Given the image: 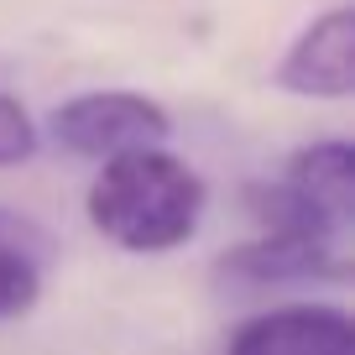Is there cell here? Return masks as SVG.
<instances>
[{"instance_id": "1", "label": "cell", "mask_w": 355, "mask_h": 355, "mask_svg": "<svg viewBox=\"0 0 355 355\" xmlns=\"http://www.w3.org/2000/svg\"><path fill=\"white\" fill-rule=\"evenodd\" d=\"M204 204H209V189L183 157L162 152V146H136V152H115L100 162L84 209L89 225L110 245L157 256L193 241Z\"/></svg>"}, {"instance_id": "2", "label": "cell", "mask_w": 355, "mask_h": 355, "mask_svg": "<svg viewBox=\"0 0 355 355\" xmlns=\"http://www.w3.org/2000/svg\"><path fill=\"white\" fill-rule=\"evenodd\" d=\"M167 136H173L167 110L136 89H89L53 110V141L94 162L115 152H136V146H162Z\"/></svg>"}, {"instance_id": "3", "label": "cell", "mask_w": 355, "mask_h": 355, "mask_svg": "<svg viewBox=\"0 0 355 355\" xmlns=\"http://www.w3.org/2000/svg\"><path fill=\"white\" fill-rule=\"evenodd\" d=\"M277 89L298 100H350L355 94V11L329 6L313 16L277 63Z\"/></svg>"}, {"instance_id": "4", "label": "cell", "mask_w": 355, "mask_h": 355, "mask_svg": "<svg viewBox=\"0 0 355 355\" xmlns=\"http://www.w3.org/2000/svg\"><path fill=\"white\" fill-rule=\"evenodd\" d=\"M225 355H355V324L340 303H288L245 319Z\"/></svg>"}, {"instance_id": "5", "label": "cell", "mask_w": 355, "mask_h": 355, "mask_svg": "<svg viewBox=\"0 0 355 355\" xmlns=\"http://www.w3.org/2000/svg\"><path fill=\"white\" fill-rule=\"evenodd\" d=\"M225 272L256 288L272 282H340L350 272L345 256V235H282V230H261L256 241L225 251Z\"/></svg>"}, {"instance_id": "6", "label": "cell", "mask_w": 355, "mask_h": 355, "mask_svg": "<svg viewBox=\"0 0 355 355\" xmlns=\"http://www.w3.org/2000/svg\"><path fill=\"white\" fill-rule=\"evenodd\" d=\"M288 183L298 193H309L329 220L350 225L355 220V146L329 136V141H309L303 152H293Z\"/></svg>"}, {"instance_id": "7", "label": "cell", "mask_w": 355, "mask_h": 355, "mask_svg": "<svg viewBox=\"0 0 355 355\" xmlns=\"http://www.w3.org/2000/svg\"><path fill=\"white\" fill-rule=\"evenodd\" d=\"M245 209L261 230H282V235H345L350 225L329 220L309 193H298L282 178V183H245Z\"/></svg>"}, {"instance_id": "8", "label": "cell", "mask_w": 355, "mask_h": 355, "mask_svg": "<svg viewBox=\"0 0 355 355\" xmlns=\"http://www.w3.org/2000/svg\"><path fill=\"white\" fill-rule=\"evenodd\" d=\"M42 261L47 256H37V251L0 245V324L37 309V298H42Z\"/></svg>"}, {"instance_id": "9", "label": "cell", "mask_w": 355, "mask_h": 355, "mask_svg": "<svg viewBox=\"0 0 355 355\" xmlns=\"http://www.w3.org/2000/svg\"><path fill=\"white\" fill-rule=\"evenodd\" d=\"M32 152H37V125L26 115V105L11 100V94H0V167L32 162Z\"/></svg>"}, {"instance_id": "10", "label": "cell", "mask_w": 355, "mask_h": 355, "mask_svg": "<svg viewBox=\"0 0 355 355\" xmlns=\"http://www.w3.org/2000/svg\"><path fill=\"white\" fill-rule=\"evenodd\" d=\"M0 245H21V251L47 256V230L37 220H26V214H16V209H0Z\"/></svg>"}]
</instances>
